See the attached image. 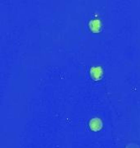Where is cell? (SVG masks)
Returning a JSON list of instances; mask_svg holds the SVG:
<instances>
[{
	"instance_id": "cell-1",
	"label": "cell",
	"mask_w": 140,
	"mask_h": 148,
	"mask_svg": "<svg viewBox=\"0 0 140 148\" xmlns=\"http://www.w3.org/2000/svg\"><path fill=\"white\" fill-rule=\"evenodd\" d=\"M89 127L94 132H98V131H99L103 127L102 120L100 119H99V118L92 119L90 120V122H89Z\"/></svg>"
},
{
	"instance_id": "cell-2",
	"label": "cell",
	"mask_w": 140,
	"mask_h": 148,
	"mask_svg": "<svg viewBox=\"0 0 140 148\" xmlns=\"http://www.w3.org/2000/svg\"><path fill=\"white\" fill-rule=\"evenodd\" d=\"M90 74L93 79L99 80L103 76V69L101 67H93L90 69Z\"/></svg>"
},
{
	"instance_id": "cell-3",
	"label": "cell",
	"mask_w": 140,
	"mask_h": 148,
	"mask_svg": "<svg viewBox=\"0 0 140 148\" xmlns=\"http://www.w3.org/2000/svg\"><path fill=\"white\" fill-rule=\"evenodd\" d=\"M101 27H102V24H101V21L99 20H93L89 22V27L93 32L98 33V32H100Z\"/></svg>"
}]
</instances>
